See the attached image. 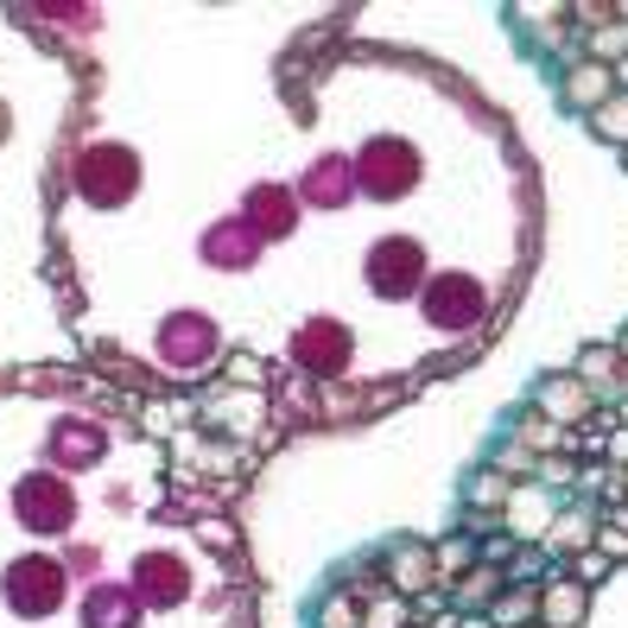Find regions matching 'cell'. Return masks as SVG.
<instances>
[{
	"label": "cell",
	"mask_w": 628,
	"mask_h": 628,
	"mask_svg": "<svg viewBox=\"0 0 628 628\" xmlns=\"http://www.w3.org/2000/svg\"><path fill=\"white\" fill-rule=\"evenodd\" d=\"M419 578H432V553H419V546H401V553L387 558V584H394V596L419 591Z\"/></svg>",
	"instance_id": "52a82bcc"
},
{
	"label": "cell",
	"mask_w": 628,
	"mask_h": 628,
	"mask_svg": "<svg viewBox=\"0 0 628 628\" xmlns=\"http://www.w3.org/2000/svg\"><path fill=\"white\" fill-rule=\"evenodd\" d=\"M616 356H623V349H603V343H596V349H584V356H578V381H584V387H603V381H609V374H616Z\"/></svg>",
	"instance_id": "8fae6325"
},
{
	"label": "cell",
	"mask_w": 628,
	"mask_h": 628,
	"mask_svg": "<svg viewBox=\"0 0 628 628\" xmlns=\"http://www.w3.org/2000/svg\"><path fill=\"white\" fill-rule=\"evenodd\" d=\"M508 553H515V533H495V540L482 546V565H502Z\"/></svg>",
	"instance_id": "7402d4cb"
},
{
	"label": "cell",
	"mask_w": 628,
	"mask_h": 628,
	"mask_svg": "<svg viewBox=\"0 0 628 628\" xmlns=\"http://www.w3.org/2000/svg\"><path fill=\"white\" fill-rule=\"evenodd\" d=\"M324 628H356V609H349V596H336L331 609H324Z\"/></svg>",
	"instance_id": "44dd1931"
},
{
	"label": "cell",
	"mask_w": 628,
	"mask_h": 628,
	"mask_svg": "<svg viewBox=\"0 0 628 628\" xmlns=\"http://www.w3.org/2000/svg\"><path fill=\"white\" fill-rule=\"evenodd\" d=\"M489 464H495V477H533V470H540V457H533V451H520V444H495V457H489Z\"/></svg>",
	"instance_id": "7c38bea8"
},
{
	"label": "cell",
	"mask_w": 628,
	"mask_h": 628,
	"mask_svg": "<svg viewBox=\"0 0 628 628\" xmlns=\"http://www.w3.org/2000/svg\"><path fill=\"white\" fill-rule=\"evenodd\" d=\"M616 83H623V89H628V58H623V64H616Z\"/></svg>",
	"instance_id": "cb8c5ba5"
},
{
	"label": "cell",
	"mask_w": 628,
	"mask_h": 628,
	"mask_svg": "<svg viewBox=\"0 0 628 628\" xmlns=\"http://www.w3.org/2000/svg\"><path fill=\"white\" fill-rule=\"evenodd\" d=\"M623 356H628V336H623Z\"/></svg>",
	"instance_id": "484cf974"
},
{
	"label": "cell",
	"mask_w": 628,
	"mask_h": 628,
	"mask_svg": "<svg viewBox=\"0 0 628 628\" xmlns=\"http://www.w3.org/2000/svg\"><path fill=\"white\" fill-rule=\"evenodd\" d=\"M401 623H407V596H381L362 616V628H401Z\"/></svg>",
	"instance_id": "5bb4252c"
},
{
	"label": "cell",
	"mask_w": 628,
	"mask_h": 628,
	"mask_svg": "<svg viewBox=\"0 0 628 628\" xmlns=\"http://www.w3.org/2000/svg\"><path fill=\"white\" fill-rule=\"evenodd\" d=\"M609 89H616V71H609V64H591V58H584L578 71H565V96H571L578 109H591V114L609 102Z\"/></svg>",
	"instance_id": "5b68a950"
},
{
	"label": "cell",
	"mask_w": 628,
	"mask_h": 628,
	"mask_svg": "<svg viewBox=\"0 0 628 628\" xmlns=\"http://www.w3.org/2000/svg\"><path fill=\"white\" fill-rule=\"evenodd\" d=\"M533 477H540V482H571L578 470H571L565 457H540V470H533Z\"/></svg>",
	"instance_id": "ac0fdd59"
},
{
	"label": "cell",
	"mask_w": 628,
	"mask_h": 628,
	"mask_svg": "<svg viewBox=\"0 0 628 628\" xmlns=\"http://www.w3.org/2000/svg\"><path fill=\"white\" fill-rule=\"evenodd\" d=\"M520 628H540V623H520Z\"/></svg>",
	"instance_id": "4316f807"
},
{
	"label": "cell",
	"mask_w": 628,
	"mask_h": 628,
	"mask_svg": "<svg viewBox=\"0 0 628 628\" xmlns=\"http://www.w3.org/2000/svg\"><path fill=\"white\" fill-rule=\"evenodd\" d=\"M444 628H495L489 616H464V623H444Z\"/></svg>",
	"instance_id": "603a6c76"
},
{
	"label": "cell",
	"mask_w": 628,
	"mask_h": 628,
	"mask_svg": "<svg viewBox=\"0 0 628 628\" xmlns=\"http://www.w3.org/2000/svg\"><path fill=\"white\" fill-rule=\"evenodd\" d=\"M603 451H609V470H623V477H628V426H623V432H609Z\"/></svg>",
	"instance_id": "d6986e66"
},
{
	"label": "cell",
	"mask_w": 628,
	"mask_h": 628,
	"mask_svg": "<svg viewBox=\"0 0 628 628\" xmlns=\"http://www.w3.org/2000/svg\"><path fill=\"white\" fill-rule=\"evenodd\" d=\"M578 623H584V591L565 571H553L546 591H540V628H578Z\"/></svg>",
	"instance_id": "277c9868"
},
{
	"label": "cell",
	"mask_w": 628,
	"mask_h": 628,
	"mask_svg": "<svg viewBox=\"0 0 628 628\" xmlns=\"http://www.w3.org/2000/svg\"><path fill=\"white\" fill-rule=\"evenodd\" d=\"M596 553L609 558V565L628 553V527H623V520H603V527H596Z\"/></svg>",
	"instance_id": "9a60e30c"
},
{
	"label": "cell",
	"mask_w": 628,
	"mask_h": 628,
	"mask_svg": "<svg viewBox=\"0 0 628 628\" xmlns=\"http://www.w3.org/2000/svg\"><path fill=\"white\" fill-rule=\"evenodd\" d=\"M489 623L520 628V623H540V591H502L489 603Z\"/></svg>",
	"instance_id": "ba28073f"
},
{
	"label": "cell",
	"mask_w": 628,
	"mask_h": 628,
	"mask_svg": "<svg viewBox=\"0 0 628 628\" xmlns=\"http://www.w3.org/2000/svg\"><path fill=\"white\" fill-rule=\"evenodd\" d=\"M464 558H470V540H444L439 553H432V571L451 578V571H464Z\"/></svg>",
	"instance_id": "e0dca14e"
},
{
	"label": "cell",
	"mask_w": 628,
	"mask_h": 628,
	"mask_svg": "<svg viewBox=\"0 0 628 628\" xmlns=\"http://www.w3.org/2000/svg\"><path fill=\"white\" fill-rule=\"evenodd\" d=\"M293 356L305 369L331 374V369H343V356H349V336L336 331V324H305V336L293 343Z\"/></svg>",
	"instance_id": "3957f363"
},
{
	"label": "cell",
	"mask_w": 628,
	"mask_h": 628,
	"mask_svg": "<svg viewBox=\"0 0 628 628\" xmlns=\"http://www.w3.org/2000/svg\"><path fill=\"white\" fill-rule=\"evenodd\" d=\"M623 515H628V489H623Z\"/></svg>",
	"instance_id": "d4e9b609"
},
{
	"label": "cell",
	"mask_w": 628,
	"mask_h": 628,
	"mask_svg": "<svg viewBox=\"0 0 628 628\" xmlns=\"http://www.w3.org/2000/svg\"><path fill=\"white\" fill-rule=\"evenodd\" d=\"M533 407L546 412L553 426H578L584 412H596V387H584L578 374H553V381H540V394H533Z\"/></svg>",
	"instance_id": "7a4b0ae2"
},
{
	"label": "cell",
	"mask_w": 628,
	"mask_h": 628,
	"mask_svg": "<svg viewBox=\"0 0 628 628\" xmlns=\"http://www.w3.org/2000/svg\"><path fill=\"white\" fill-rule=\"evenodd\" d=\"M381 273H374V293H387V298H401L412 293L419 280H426V255H419V242H407V235H387L381 248Z\"/></svg>",
	"instance_id": "6da1fadb"
},
{
	"label": "cell",
	"mask_w": 628,
	"mask_h": 628,
	"mask_svg": "<svg viewBox=\"0 0 628 628\" xmlns=\"http://www.w3.org/2000/svg\"><path fill=\"white\" fill-rule=\"evenodd\" d=\"M609 51H628V20H609V26L591 38V64H616Z\"/></svg>",
	"instance_id": "4fadbf2b"
},
{
	"label": "cell",
	"mask_w": 628,
	"mask_h": 628,
	"mask_svg": "<svg viewBox=\"0 0 628 628\" xmlns=\"http://www.w3.org/2000/svg\"><path fill=\"white\" fill-rule=\"evenodd\" d=\"M495 578H489V571H470V578H464V584H457V603H495Z\"/></svg>",
	"instance_id": "2e32d148"
},
{
	"label": "cell",
	"mask_w": 628,
	"mask_h": 628,
	"mask_svg": "<svg viewBox=\"0 0 628 628\" xmlns=\"http://www.w3.org/2000/svg\"><path fill=\"white\" fill-rule=\"evenodd\" d=\"M229 374H235V381H248V387H255V381H267V369H260L255 356H235V362H229Z\"/></svg>",
	"instance_id": "ffe728a7"
},
{
	"label": "cell",
	"mask_w": 628,
	"mask_h": 628,
	"mask_svg": "<svg viewBox=\"0 0 628 628\" xmlns=\"http://www.w3.org/2000/svg\"><path fill=\"white\" fill-rule=\"evenodd\" d=\"M591 127L603 134V140H616V147H628V96H609L603 109L591 114Z\"/></svg>",
	"instance_id": "30bf717a"
},
{
	"label": "cell",
	"mask_w": 628,
	"mask_h": 628,
	"mask_svg": "<svg viewBox=\"0 0 628 628\" xmlns=\"http://www.w3.org/2000/svg\"><path fill=\"white\" fill-rule=\"evenodd\" d=\"M609 571H616V565H609L603 553H596V546H584V553H571V558H565V578H571L578 591H591V584H603Z\"/></svg>",
	"instance_id": "9c48e42d"
},
{
	"label": "cell",
	"mask_w": 628,
	"mask_h": 628,
	"mask_svg": "<svg viewBox=\"0 0 628 628\" xmlns=\"http://www.w3.org/2000/svg\"><path fill=\"white\" fill-rule=\"evenodd\" d=\"M426 305H439V324H464V311H477V286L470 280H439Z\"/></svg>",
	"instance_id": "8992f818"
}]
</instances>
